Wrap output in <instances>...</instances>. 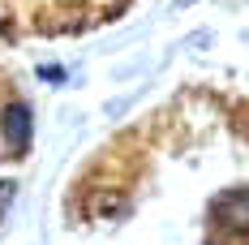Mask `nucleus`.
Returning a JSON list of instances; mask_svg holds the SVG:
<instances>
[{"label": "nucleus", "instance_id": "1", "mask_svg": "<svg viewBox=\"0 0 249 245\" xmlns=\"http://www.w3.org/2000/svg\"><path fill=\"white\" fill-rule=\"evenodd\" d=\"M211 215H215L219 228L236 232V237H249V185L219 194V198H215V207H211Z\"/></svg>", "mask_w": 249, "mask_h": 245}, {"label": "nucleus", "instance_id": "4", "mask_svg": "<svg viewBox=\"0 0 249 245\" xmlns=\"http://www.w3.org/2000/svg\"><path fill=\"white\" fill-rule=\"evenodd\" d=\"M39 74L48 77V82H60V77H65V69H52V65H43V69H39Z\"/></svg>", "mask_w": 249, "mask_h": 245}, {"label": "nucleus", "instance_id": "5", "mask_svg": "<svg viewBox=\"0 0 249 245\" xmlns=\"http://www.w3.org/2000/svg\"><path fill=\"white\" fill-rule=\"evenodd\" d=\"M185 4H189V0H176V9H185Z\"/></svg>", "mask_w": 249, "mask_h": 245}, {"label": "nucleus", "instance_id": "2", "mask_svg": "<svg viewBox=\"0 0 249 245\" xmlns=\"http://www.w3.org/2000/svg\"><path fill=\"white\" fill-rule=\"evenodd\" d=\"M30 125L35 121H30V108H26V103H9V108L0 112V133H4V142L18 151V155L30 147Z\"/></svg>", "mask_w": 249, "mask_h": 245}, {"label": "nucleus", "instance_id": "3", "mask_svg": "<svg viewBox=\"0 0 249 245\" xmlns=\"http://www.w3.org/2000/svg\"><path fill=\"white\" fill-rule=\"evenodd\" d=\"M13 194H18V181H0V220H4V211H9Z\"/></svg>", "mask_w": 249, "mask_h": 245}]
</instances>
